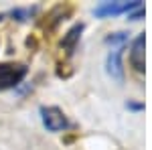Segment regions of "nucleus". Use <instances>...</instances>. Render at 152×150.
<instances>
[{
    "mask_svg": "<svg viewBox=\"0 0 152 150\" xmlns=\"http://www.w3.org/2000/svg\"><path fill=\"white\" fill-rule=\"evenodd\" d=\"M107 73L112 77L122 79L124 77V67H122V49H116L107 55Z\"/></svg>",
    "mask_w": 152,
    "mask_h": 150,
    "instance_id": "39448f33",
    "label": "nucleus"
},
{
    "mask_svg": "<svg viewBox=\"0 0 152 150\" xmlns=\"http://www.w3.org/2000/svg\"><path fill=\"white\" fill-rule=\"evenodd\" d=\"M26 75V67L23 63H2L0 65V91L16 87Z\"/></svg>",
    "mask_w": 152,
    "mask_h": 150,
    "instance_id": "f257e3e1",
    "label": "nucleus"
},
{
    "mask_svg": "<svg viewBox=\"0 0 152 150\" xmlns=\"http://www.w3.org/2000/svg\"><path fill=\"white\" fill-rule=\"evenodd\" d=\"M81 31H83V26H81V24H75V26L71 29L69 33H67V37L63 39V47H67V49H69L67 53H71V51L75 49V43H77L79 35H81Z\"/></svg>",
    "mask_w": 152,
    "mask_h": 150,
    "instance_id": "423d86ee",
    "label": "nucleus"
},
{
    "mask_svg": "<svg viewBox=\"0 0 152 150\" xmlns=\"http://www.w3.org/2000/svg\"><path fill=\"white\" fill-rule=\"evenodd\" d=\"M144 43H146V39L142 33L134 39V43L130 47V63L138 73H144Z\"/></svg>",
    "mask_w": 152,
    "mask_h": 150,
    "instance_id": "20e7f679",
    "label": "nucleus"
},
{
    "mask_svg": "<svg viewBox=\"0 0 152 150\" xmlns=\"http://www.w3.org/2000/svg\"><path fill=\"white\" fill-rule=\"evenodd\" d=\"M41 116H43V124L51 132H61V130L69 128V120L65 118V114L59 108H43Z\"/></svg>",
    "mask_w": 152,
    "mask_h": 150,
    "instance_id": "f03ea898",
    "label": "nucleus"
},
{
    "mask_svg": "<svg viewBox=\"0 0 152 150\" xmlns=\"http://www.w3.org/2000/svg\"><path fill=\"white\" fill-rule=\"evenodd\" d=\"M142 6L140 2H102L97 8H95V14L97 16H107V14H120V12H132L134 8Z\"/></svg>",
    "mask_w": 152,
    "mask_h": 150,
    "instance_id": "7ed1b4c3",
    "label": "nucleus"
}]
</instances>
